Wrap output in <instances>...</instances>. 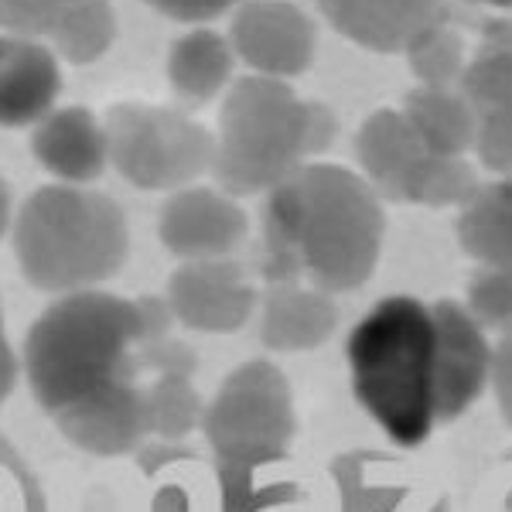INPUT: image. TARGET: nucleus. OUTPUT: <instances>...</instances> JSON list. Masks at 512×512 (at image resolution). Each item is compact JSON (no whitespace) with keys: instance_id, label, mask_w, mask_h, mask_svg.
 <instances>
[{"instance_id":"nucleus-1","label":"nucleus","mask_w":512,"mask_h":512,"mask_svg":"<svg viewBox=\"0 0 512 512\" xmlns=\"http://www.w3.org/2000/svg\"><path fill=\"white\" fill-rule=\"evenodd\" d=\"M386 239L383 198L342 164L308 161L263 202L267 284L345 294L373 277Z\"/></svg>"},{"instance_id":"nucleus-2","label":"nucleus","mask_w":512,"mask_h":512,"mask_svg":"<svg viewBox=\"0 0 512 512\" xmlns=\"http://www.w3.org/2000/svg\"><path fill=\"white\" fill-rule=\"evenodd\" d=\"M144 332L137 301L96 291L62 294L31 325L21 373L45 414H62L120 379L137 376Z\"/></svg>"},{"instance_id":"nucleus-3","label":"nucleus","mask_w":512,"mask_h":512,"mask_svg":"<svg viewBox=\"0 0 512 512\" xmlns=\"http://www.w3.org/2000/svg\"><path fill=\"white\" fill-rule=\"evenodd\" d=\"M349 383L359 407L396 448H417L437 427L431 304L383 297L345 338Z\"/></svg>"},{"instance_id":"nucleus-4","label":"nucleus","mask_w":512,"mask_h":512,"mask_svg":"<svg viewBox=\"0 0 512 512\" xmlns=\"http://www.w3.org/2000/svg\"><path fill=\"white\" fill-rule=\"evenodd\" d=\"M18 270L45 294L96 291L127 260V219L110 195L89 185H45L14 212Z\"/></svg>"},{"instance_id":"nucleus-5","label":"nucleus","mask_w":512,"mask_h":512,"mask_svg":"<svg viewBox=\"0 0 512 512\" xmlns=\"http://www.w3.org/2000/svg\"><path fill=\"white\" fill-rule=\"evenodd\" d=\"M212 178L233 198L260 195L291 178L315 158L311 147V99L287 82L243 76L226 89L219 110Z\"/></svg>"},{"instance_id":"nucleus-6","label":"nucleus","mask_w":512,"mask_h":512,"mask_svg":"<svg viewBox=\"0 0 512 512\" xmlns=\"http://www.w3.org/2000/svg\"><path fill=\"white\" fill-rule=\"evenodd\" d=\"M297 431L291 383L270 359L236 366L205 403L202 434L216 465L274 468L287 458Z\"/></svg>"},{"instance_id":"nucleus-7","label":"nucleus","mask_w":512,"mask_h":512,"mask_svg":"<svg viewBox=\"0 0 512 512\" xmlns=\"http://www.w3.org/2000/svg\"><path fill=\"white\" fill-rule=\"evenodd\" d=\"M106 144L117 175L144 192H178L212 171L216 137L188 113L154 103H120L106 113Z\"/></svg>"},{"instance_id":"nucleus-8","label":"nucleus","mask_w":512,"mask_h":512,"mask_svg":"<svg viewBox=\"0 0 512 512\" xmlns=\"http://www.w3.org/2000/svg\"><path fill=\"white\" fill-rule=\"evenodd\" d=\"M434 321V407L437 424L465 417L489 390L492 338L475 325L461 301L431 304Z\"/></svg>"},{"instance_id":"nucleus-9","label":"nucleus","mask_w":512,"mask_h":512,"mask_svg":"<svg viewBox=\"0 0 512 512\" xmlns=\"http://www.w3.org/2000/svg\"><path fill=\"white\" fill-rule=\"evenodd\" d=\"M229 45L253 76L294 79L315 62V21L291 0H246L229 24Z\"/></svg>"},{"instance_id":"nucleus-10","label":"nucleus","mask_w":512,"mask_h":512,"mask_svg":"<svg viewBox=\"0 0 512 512\" xmlns=\"http://www.w3.org/2000/svg\"><path fill=\"white\" fill-rule=\"evenodd\" d=\"M164 301L178 325L192 332L233 335L253 318L260 297L246 270L226 256V260L181 263L168 280Z\"/></svg>"},{"instance_id":"nucleus-11","label":"nucleus","mask_w":512,"mask_h":512,"mask_svg":"<svg viewBox=\"0 0 512 512\" xmlns=\"http://www.w3.org/2000/svg\"><path fill=\"white\" fill-rule=\"evenodd\" d=\"M246 212L222 188L188 185L171 192L158 219L161 246L185 263L195 260H226L246 239Z\"/></svg>"},{"instance_id":"nucleus-12","label":"nucleus","mask_w":512,"mask_h":512,"mask_svg":"<svg viewBox=\"0 0 512 512\" xmlns=\"http://www.w3.org/2000/svg\"><path fill=\"white\" fill-rule=\"evenodd\" d=\"M55 424L79 451L117 458L137 451L151 437V410H147V383L137 376L120 379L86 400L55 414Z\"/></svg>"},{"instance_id":"nucleus-13","label":"nucleus","mask_w":512,"mask_h":512,"mask_svg":"<svg viewBox=\"0 0 512 512\" xmlns=\"http://www.w3.org/2000/svg\"><path fill=\"white\" fill-rule=\"evenodd\" d=\"M318 7L342 38L383 55H403L454 18L451 0H318Z\"/></svg>"},{"instance_id":"nucleus-14","label":"nucleus","mask_w":512,"mask_h":512,"mask_svg":"<svg viewBox=\"0 0 512 512\" xmlns=\"http://www.w3.org/2000/svg\"><path fill=\"white\" fill-rule=\"evenodd\" d=\"M62 93L59 55L38 38L0 31V127H38Z\"/></svg>"},{"instance_id":"nucleus-15","label":"nucleus","mask_w":512,"mask_h":512,"mask_svg":"<svg viewBox=\"0 0 512 512\" xmlns=\"http://www.w3.org/2000/svg\"><path fill=\"white\" fill-rule=\"evenodd\" d=\"M31 151L59 185H93L110 168L103 120L82 106H55L31 134Z\"/></svg>"},{"instance_id":"nucleus-16","label":"nucleus","mask_w":512,"mask_h":512,"mask_svg":"<svg viewBox=\"0 0 512 512\" xmlns=\"http://www.w3.org/2000/svg\"><path fill=\"white\" fill-rule=\"evenodd\" d=\"M260 342L274 352H315L335 335V294L311 284H267L260 297Z\"/></svg>"},{"instance_id":"nucleus-17","label":"nucleus","mask_w":512,"mask_h":512,"mask_svg":"<svg viewBox=\"0 0 512 512\" xmlns=\"http://www.w3.org/2000/svg\"><path fill=\"white\" fill-rule=\"evenodd\" d=\"M424 154L427 151L400 110H376L355 134V161L362 178L386 202H400L403 181Z\"/></svg>"},{"instance_id":"nucleus-18","label":"nucleus","mask_w":512,"mask_h":512,"mask_svg":"<svg viewBox=\"0 0 512 512\" xmlns=\"http://www.w3.org/2000/svg\"><path fill=\"white\" fill-rule=\"evenodd\" d=\"M236 52L226 35L212 28H192L175 41L168 55V82L188 106H205L229 89Z\"/></svg>"},{"instance_id":"nucleus-19","label":"nucleus","mask_w":512,"mask_h":512,"mask_svg":"<svg viewBox=\"0 0 512 512\" xmlns=\"http://www.w3.org/2000/svg\"><path fill=\"white\" fill-rule=\"evenodd\" d=\"M403 117L427 154L468 158L475 147V110L458 89L417 86L403 99Z\"/></svg>"},{"instance_id":"nucleus-20","label":"nucleus","mask_w":512,"mask_h":512,"mask_svg":"<svg viewBox=\"0 0 512 512\" xmlns=\"http://www.w3.org/2000/svg\"><path fill=\"white\" fill-rule=\"evenodd\" d=\"M458 93L475 117L512 106V18L482 21V41L458 79Z\"/></svg>"},{"instance_id":"nucleus-21","label":"nucleus","mask_w":512,"mask_h":512,"mask_svg":"<svg viewBox=\"0 0 512 512\" xmlns=\"http://www.w3.org/2000/svg\"><path fill=\"white\" fill-rule=\"evenodd\" d=\"M458 246L472 256L478 267L512 270V198L495 181L482 185L468 205H461L458 222Z\"/></svg>"},{"instance_id":"nucleus-22","label":"nucleus","mask_w":512,"mask_h":512,"mask_svg":"<svg viewBox=\"0 0 512 512\" xmlns=\"http://www.w3.org/2000/svg\"><path fill=\"white\" fill-rule=\"evenodd\" d=\"M482 188L475 164L468 158H444V154H424L414 171L403 181L400 202L427 205V209H451L468 205Z\"/></svg>"},{"instance_id":"nucleus-23","label":"nucleus","mask_w":512,"mask_h":512,"mask_svg":"<svg viewBox=\"0 0 512 512\" xmlns=\"http://www.w3.org/2000/svg\"><path fill=\"white\" fill-rule=\"evenodd\" d=\"M342 512H407V489L379 472V454H342L335 461ZM431 512H444L434 506Z\"/></svg>"},{"instance_id":"nucleus-24","label":"nucleus","mask_w":512,"mask_h":512,"mask_svg":"<svg viewBox=\"0 0 512 512\" xmlns=\"http://www.w3.org/2000/svg\"><path fill=\"white\" fill-rule=\"evenodd\" d=\"M113 38H117V14H113L110 0H82L76 11L48 35L45 45L65 62L89 65L110 52Z\"/></svg>"},{"instance_id":"nucleus-25","label":"nucleus","mask_w":512,"mask_h":512,"mask_svg":"<svg viewBox=\"0 0 512 512\" xmlns=\"http://www.w3.org/2000/svg\"><path fill=\"white\" fill-rule=\"evenodd\" d=\"M147 410H151V434L161 441L181 444L192 431H202L205 400L195 390L192 376H154L147 383Z\"/></svg>"},{"instance_id":"nucleus-26","label":"nucleus","mask_w":512,"mask_h":512,"mask_svg":"<svg viewBox=\"0 0 512 512\" xmlns=\"http://www.w3.org/2000/svg\"><path fill=\"white\" fill-rule=\"evenodd\" d=\"M403 55H407V65L420 86H431V89H454L468 65V45L454 24L431 28Z\"/></svg>"},{"instance_id":"nucleus-27","label":"nucleus","mask_w":512,"mask_h":512,"mask_svg":"<svg viewBox=\"0 0 512 512\" xmlns=\"http://www.w3.org/2000/svg\"><path fill=\"white\" fill-rule=\"evenodd\" d=\"M461 304L489 338L512 335V270L475 267Z\"/></svg>"},{"instance_id":"nucleus-28","label":"nucleus","mask_w":512,"mask_h":512,"mask_svg":"<svg viewBox=\"0 0 512 512\" xmlns=\"http://www.w3.org/2000/svg\"><path fill=\"white\" fill-rule=\"evenodd\" d=\"M82 0H0V31L48 41Z\"/></svg>"},{"instance_id":"nucleus-29","label":"nucleus","mask_w":512,"mask_h":512,"mask_svg":"<svg viewBox=\"0 0 512 512\" xmlns=\"http://www.w3.org/2000/svg\"><path fill=\"white\" fill-rule=\"evenodd\" d=\"M0 512H45L38 475L4 434H0Z\"/></svg>"},{"instance_id":"nucleus-30","label":"nucleus","mask_w":512,"mask_h":512,"mask_svg":"<svg viewBox=\"0 0 512 512\" xmlns=\"http://www.w3.org/2000/svg\"><path fill=\"white\" fill-rule=\"evenodd\" d=\"M472 151L492 175H512V106L475 117Z\"/></svg>"},{"instance_id":"nucleus-31","label":"nucleus","mask_w":512,"mask_h":512,"mask_svg":"<svg viewBox=\"0 0 512 512\" xmlns=\"http://www.w3.org/2000/svg\"><path fill=\"white\" fill-rule=\"evenodd\" d=\"M499 414L512 427V335H502L492 349V379H489Z\"/></svg>"},{"instance_id":"nucleus-32","label":"nucleus","mask_w":512,"mask_h":512,"mask_svg":"<svg viewBox=\"0 0 512 512\" xmlns=\"http://www.w3.org/2000/svg\"><path fill=\"white\" fill-rule=\"evenodd\" d=\"M151 4L154 11L168 14L175 21H188V24H198V21H212L219 14H226L236 0H144Z\"/></svg>"},{"instance_id":"nucleus-33","label":"nucleus","mask_w":512,"mask_h":512,"mask_svg":"<svg viewBox=\"0 0 512 512\" xmlns=\"http://www.w3.org/2000/svg\"><path fill=\"white\" fill-rule=\"evenodd\" d=\"M18 376H21V359H18V352H14L11 338H7L4 308H0V407H4L7 396L14 393V386H18Z\"/></svg>"},{"instance_id":"nucleus-34","label":"nucleus","mask_w":512,"mask_h":512,"mask_svg":"<svg viewBox=\"0 0 512 512\" xmlns=\"http://www.w3.org/2000/svg\"><path fill=\"white\" fill-rule=\"evenodd\" d=\"M154 512H192V502L181 489H161L154 495Z\"/></svg>"},{"instance_id":"nucleus-35","label":"nucleus","mask_w":512,"mask_h":512,"mask_svg":"<svg viewBox=\"0 0 512 512\" xmlns=\"http://www.w3.org/2000/svg\"><path fill=\"white\" fill-rule=\"evenodd\" d=\"M468 4L489 7V11H512V0H468Z\"/></svg>"}]
</instances>
